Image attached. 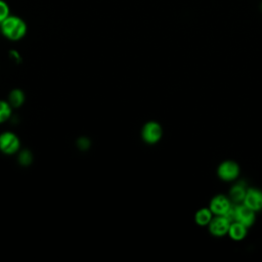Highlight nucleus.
Returning <instances> with one entry per match:
<instances>
[{
  "label": "nucleus",
  "mask_w": 262,
  "mask_h": 262,
  "mask_svg": "<svg viewBox=\"0 0 262 262\" xmlns=\"http://www.w3.org/2000/svg\"><path fill=\"white\" fill-rule=\"evenodd\" d=\"M213 215L214 214L212 213L210 208H202L199 211H196L194 215V221L196 222V224L201 226H206L212 220Z\"/></svg>",
  "instance_id": "nucleus-11"
},
{
  "label": "nucleus",
  "mask_w": 262,
  "mask_h": 262,
  "mask_svg": "<svg viewBox=\"0 0 262 262\" xmlns=\"http://www.w3.org/2000/svg\"><path fill=\"white\" fill-rule=\"evenodd\" d=\"M20 148L19 138L10 131L0 134V151L5 155H13Z\"/></svg>",
  "instance_id": "nucleus-3"
},
{
  "label": "nucleus",
  "mask_w": 262,
  "mask_h": 262,
  "mask_svg": "<svg viewBox=\"0 0 262 262\" xmlns=\"http://www.w3.org/2000/svg\"><path fill=\"white\" fill-rule=\"evenodd\" d=\"M1 34L10 41H18L23 39L28 31L26 21L17 16L10 14L0 24Z\"/></svg>",
  "instance_id": "nucleus-1"
},
{
  "label": "nucleus",
  "mask_w": 262,
  "mask_h": 262,
  "mask_svg": "<svg viewBox=\"0 0 262 262\" xmlns=\"http://www.w3.org/2000/svg\"><path fill=\"white\" fill-rule=\"evenodd\" d=\"M243 204L255 212L262 210V190L258 188H248Z\"/></svg>",
  "instance_id": "nucleus-8"
},
{
  "label": "nucleus",
  "mask_w": 262,
  "mask_h": 262,
  "mask_svg": "<svg viewBox=\"0 0 262 262\" xmlns=\"http://www.w3.org/2000/svg\"><path fill=\"white\" fill-rule=\"evenodd\" d=\"M255 211L247 207L245 204H233V221L250 227L255 222Z\"/></svg>",
  "instance_id": "nucleus-2"
},
{
  "label": "nucleus",
  "mask_w": 262,
  "mask_h": 262,
  "mask_svg": "<svg viewBox=\"0 0 262 262\" xmlns=\"http://www.w3.org/2000/svg\"><path fill=\"white\" fill-rule=\"evenodd\" d=\"M162 135V126L156 121H149L145 123L141 129V137L143 141L148 144H155L158 141H160Z\"/></svg>",
  "instance_id": "nucleus-4"
},
{
  "label": "nucleus",
  "mask_w": 262,
  "mask_h": 262,
  "mask_svg": "<svg viewBox=\"0 0 262 262\" xmlns=\"http://www.w3.org/2000/svg\"><path fill=\"white\" fill-rule=\"evenodd\" d=\"M32 160H33L32 154H31V151H29L27 149L21 150L18 155V162H19V164H21L24 166L30 165L32 163Z\"/></svg>",
  "instance_id": "nucleus-14"
},
{
  "label": "nucleus",
  "mask_w": 262,
  "mask_h": 262,
  "mask_svg": "<svg viewBox=\"0 0 262 262\" xmlns=\"http://www.w3.org/2000/svg\"><path fill=\"white\" fill-rule=\"evenodd\" d=\"M217 174L219 178L224 181H232L237 178L239 174V167L233 161H224L219 165Z\"/></svg>",
  "instance_id": "nucleus-6"
},
{
  "label": "nucleus",
  "mask_w": 262,
  "mask_h": 262,
  "mask_svg": "<svg viewBox=\"0 0 262 262\" xmlns=\"http://www.w3.org/2000/svg\"><path fill=\"white\" fill-rule=\"evenodd\" d=\"M10 15V8L6 1L0 0V24Z\"/></svg>",
  "instance_id": "nucleus-15"
},
{
  "label": "nucleus",
  "mask_w": 262,
  "mask_h": 262,
  "mask_svg": "<svg viewBox=\"0 0 262 262\" xmlns=\"http://www.w3.org/2000/svg\"><path fill=\"white\" fill-rule=\"evenodd\" d=\"M7 101L12 106V108H17L21 106L25 101V93L20 89H13L9 92Z\"/></svg>",
  "instance_id": "nucleus-12"
},
{
  "label": "nucleus",
  "mask_w": 262,
  "mask_h": 262,
  "mask_svg": "<svg viewBox=\"0 0 262 262\" xmlns=\"http://www.w3.org/2000/svg\"><path fill=\"white\" fill-rule=\"evenodd\" d=\"M247 189V184L244 181L236 182L229 190V199L233 204L243 203Z\"/></svg>",
  "instance_id": "nucleus-9"
},
{
  "label": "nucleus",
  "mask_w": 262,
  "mask_h": 262,
  "mask_svg": "<svg viewBox=\"0 0 262 262\" xmlns=\"http://www.w3.org/2000/svg\"><path fill=\"white\" fill-rule=\"evenodd\" d=\"M231 205L232 203L227 196L223 194H218L211 200L209 208L214 215H225L230 209Z\"/></svg>",
  "instance_id": "nucleus-7"
},
{
  "label": "nucleus",
  "mask_w": 262,
  "mask_h": 262,
  "mask_svg": "<svg viewBox=\"0 0 262 262\" xmlns=\"http://www.w3.org/2000/svg\"><path fill=\"white\" fill-rule=\"evenodd\" d=\"M12 114V106L8 101L0 100V124L6 122Z\"/></svg>",
  "instance_id": "nucleus-13"
},
{
  "label": "nucleus",
  "mask_w": 262,
  "mask_h": 262,
  "mask_svg": "<svg viewBox=\"0 0 262 262\" xmlns=\"http://www.w3.org/2000/svg\"><path fill=\"white\" fill-rule=\"evenodd\" d=\"M231 221L224 215H215L212 218L209 226V231L215 236H223L228 233V229Z\"/></svg>",
  "instance_id": "nucleus-5"
},
{
  "label": "nucleus",
  "mask_w": 262,
  "mask_h": 262,
  "mask_svg": "<svg viewBox=\"0 0 262 262\" xmlns=\"http://www.w3.org/2000/svg\"><path fill=\"white\" fill-rule=\"evenodd\" d=\"M247 228L248 227L243 225L242 223L233 221L230 223V226L228 229V234H229L230 238H232L233 241H242L247 235Z\"/></svg>",
  "instance_id": "nucleus-10"
},
{
  "label": "nucleus",
  "mask_w": 262,
  "mask_h": 262,
  "mask_svg": "<svg viewBox=\"0 0 262 262\" xmlns=\"http://www.w3.org/2000/svg\"><path fill=\"white\" fill-rule=\"evenodd\" d=\"M0 34H1V30H0Z\"/></svg>",
  "instance_id": "nucleus-16"
}]
</instances>
